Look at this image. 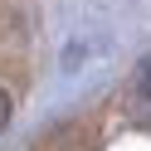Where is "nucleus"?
Wrapping results in <instances>:
<instances>
[{"label": "nucleus", "instance_id": "2", "mask_svg": "<svg viewBox=\"0 0 151 151\" xmlns=\"http://www.w3.org/2000/svg\"><path fill=\"white\" fill-rule=\"evenodd\" d=\"M10 122V98H5V88H0V127Z\"/></svg>", "mask_w": 151, "mask_h": 151}, {"label": "nucleus", "instance_id": "1", "mask_svg": "<svg viewBox=\"0 0 151 151\" xmlns=\"http://www.w3.org/2000/svg\"><path fill=\"white\" fill-rule=\"evenodd\" d=\"M137 98L151 107V54L141 59V68H137Z\"/></svg>", "mask_w": 151, "mask_h": 151}]
</instances>
